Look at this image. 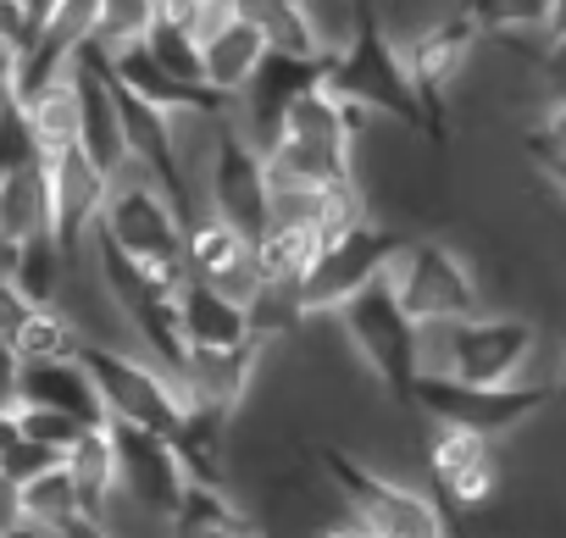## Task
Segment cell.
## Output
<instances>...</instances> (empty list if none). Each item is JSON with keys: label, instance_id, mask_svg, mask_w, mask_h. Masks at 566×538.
Instances as JSON below:
<instances>
[{"label": "cell", "instance_id": "cell-6", "mask_svg": "<svg viewBox=\"0 0 566 538\" xmlns=\"http://www.w3.org/2000/svg\"><path fill=\"white\" fill-rule=\"evenodd\" d=\"M106 416L112 422H134V428H156V433H178V422L189 416V394L184 383L156 367L150 356H128V350H84Z\"/></svg>", "mask_w": 566, "mask_h": 538}, {"label": "cell", "instance_id": "cell-7", "mask_svg": "<svg viewBox=\"0 0 566 538\" xmlns=\"http://www.w3.org/2000/svg\"><path fill=\"white\" fill-rule=\"evenodd\" d=\"M395 244H400V233L384 228L378 217H367V222L350 228L345 239L323 244V255H317V266H312V278H306V289H301L306 323H312V317H334L350 295H361L367 284H378L384 266H389V255H395Z\"/></svg>", "mask_w": 566, "mask_h": 538}, {"label": "cell", "instance_id": "cell-19", "mask_svg": "<svg viewBox=\"0 0 566 538\" xmlns=\"http://www.w3.org/2000/svg\"><path fill=\"white\" fill-rule=\"evenodd\" d=\"M161 23V0H101V18H95V34H90V56L95 62H117L123 51L145 45Z\"/></svg>", "mask_w": 566, "mask_h": 538}, {"label": "cell", "instance_id": "cell-5", "mask_svg": "<svg viewBox=\"0 0 566 538\" xmlns=\"http://www.w3.org/2000/svg\"><path fill=\"white\" fill-rule=\"evenodd\" d=\"M422 466H428V483L450 516H483L505 494V444L467 428V422L428 416Z\"/></svg>", "mask_w": 566, "mask_h": 538}, {"label": "cell", "instance_id": "cell-18", "mask_svg": "<svg viewBox=\"0 0 566 538\" xmlns=\"http://www.w3.org/2000/svg\"><path fill=\"white\" fill-rule=\"evenodd\" d=\"M67 472H73L84 505H90L95 516H106L112 499L123 494V477H117V433H112V422L90 428V433L67 450Z\"/></svg>", "mask_w": 566, "mask_h": 538}, {"label": "cell", "instance_id": "cell-29", "mask_svg": "<svg viewBox=\"0 0 566 538\" xmlns=\"http://www.w3.org/2000/svg\"><path fill=\"white\" fill-rule=\"evenodd\" d=\"M23 372H29V361H23L18 339L0 334V411H18L23 405Z\"/></svg>", "mask_w": 566, "mask_h": 538}, {"label": "cell", "instance_id": "cell-35", "mask_svg": "<svg viewBox=\"0 0 566 538\" xmlns=\"http://www.w3.org/2000/svg\"><path fill=\"white\" fill-rule=\"evenodd\" d=\"M555 400L566 405V345H560V361H555Z\"/></svg>", "mask_w": 566, "mask_h": 538}, {"label": "cell", "instance_id": "cell-31", "mask_svg": "<svg viewBox=\"0 0 566 538\" xmlns=\"http://www.w3.org/2000/svg\"><path fill=\"white\" fill-rule=\"evenodd\" d=\"M538 150H549L555 161H566V101H549L544 117H538Z\"/></svg>", "mask_w": 566, "mask_h": 538}, {"label": "cell", "instance_id": "cell-10", "mask_svg": "<svg viewBox=\"0 0 566 538\" xmlns=\"http://www.w3.org/2000/svg\"><path fill=\"white\" fill-rule=\"evenodd\" d=\"M189 278L222 289L239 306H255L261 300V284H266L261 278V244L244 239L217 211H206V217L189 222Z\"/></svg>", "mask_w": 566, "mask_h": 538}, {"label": "cell", "instance_id": "cell-14", "mask_svg": "<svg viewBox=\"0 0 566 538\" xmlns=\"http://www.w3.org/2000/svg\"><path fill=\"white\" fill-rule=\"evenodd\" d=\"M178 323H184L189 350H233V345L261 339L250 306L228 300L222 289H211V284H200V278H189V284L178 289Z\"/></svg>", "mask_w": 566, "mask_h": 538}, {"label": "cell", "instance_id": "cell-27", "mask_svg": "<svg viewBox=\"0 0 566 538\" xmlns=\"http://www.w3.org/2000/svg\"><path fill=\"white\" fill-rule=\"evenodd\" d=\"M34 161H45L40 134H34V123H29V106L12 101L7 112H0V178L23 172V167H34Z\"/></svg>", "mask_w": 566, "mask_h": 538}, {"label": "cell", "instance_id": "cell-21", "mask_svg": "<svg viewBox=\"0 0 566 538\" xmlns=\"http://www.w3.org/2000/svg\"><path fill=\"white\" fill-rule=\"evenodd\" d=\"M7 273L18 278V289H23L34 306H56L62 278H67V244H62L56 233L29 239V244L12 250V266H7Z\"/></svg>", "mask_w": 566, "mask_h": 538}, {"label": "cell", "instance_id": "cell-32", "mask_svg": "<svg viewBox=\"0 0 566 538\" xmlns=\"http://www.w3.org/2000/svg\"><path fill=\"white\" fill-rule=\"evenodd\" d=\"M312 538H378V532H373L356 510H345V505H339L328 521H317V532H312Z\"/></svg>", "mask_w": 566, "mask_h": 538}, {"label": "cell", "instance_id": "cell-28", "mask_svg": "<svg viewBox=\"0 0 566 538\" xmlns=\"http://www.w3.org/2000/svg\"><path fill=\"white\" fill-rule=\"evenodd\" d=\"M51 466H62V455L45 450V444H34V439H23V433L0 450V472H7L12 483H34V477H45Z\"/></svg>", "mask_w": 566, "mask_h": 538}, {"label": "cell", "instance_id": "cell-17", "mask_svg": "<svg viewBox=\"0 0 566 538\" xmlns=\"http://www.w3.org/2000/svg\"><path fill=\"white\" fill-rule=\"evenodd\" d=\"M106 73H112V84H117V89H128V95H139V101L161 106V112H178V106H195V101H217L211 89H195V84L172 78V73L150 56V45L123 51L117 62H106Z\"/></svg>", "mask_w": 566, "mask_h": 538}, {"label": "cell", "instance_id": "cell-33", "mask_svg": "<svg viewBox=\"0 0 566 538\" xmlns=\"http://www.w3.org/2000/svg\"><path fill=\"white\" fill-rule=\"evenodd\" d=\"M7 538H62V532H51V527H40V521H23V527H12Z\"/></svg>", "mask_w": 566, "mask_h": 538}, {"label": "cell", "instance_id": "cell-3", "mask_svg": "<svg viewBox=\"0 0 566 538\" xmlns=\"http://www.w3.org/2000/svg\"><path fill=\"white\" fill-rule=\"evenodd\" d=\"M323 472H328V488L339 494L345 510H356L378 538H461L455 532V516L444 510L439 494L361 461V455H345V450H323Z\"/></svg>", "mask_w": 566, "mask_h": 538}, {"label": "cell", "instance_id": "cell-13", "mask_svg": "<svg viewBox=\"0 0 566 538\" xmlns=\"http://www.w3.org/2000/svg\"><path fill=\"white\" fill-rule=\"evenodd\" d=\"M266 56H272V45H266V34H261L255 23H244V18L222 23L211 40H200L206 89H211L217 101H233V95H244V89L261 78Z\"/></svg>", "mask_w": 566, "mask_h": 538}, {"label": "cell", "instance_id": "cell-25", "mask_svg": "<svg viewBox=\"0 0 566 538\" xmlns=\"http://www.w3.org/2000/svg\"><path fill=\"white\" fill-rule=\"evenodd\" d=\"M150 45V56L172 73V78H184V84H195V89H206V67H200V40L184 29V23H156V34L145 40Z\"/></svg>", "mask_w": 566, "mask_h": 538}, {"label": "cell", "instance_id": "cell-30", "mask_svg": "<svg viewBox=\"0 0 566 538\" xmlns=\"http://www.w3.org/2000/svg\"><path fill=\"white\" fill-rule=\"evenodd\" d=\"M34 317V300L18 289V278L12 273H0V334L7 339H18V328Z\"/></svg>", "mask_w": 566, "mask_h": 538}, {"label": "cell", "instance_id": "cell-4", "mask_svg": "<svg viewBox=\"0 0 566 538\" xmlns=\"http://www.w3.org/2000/svg\"><path fill=\"white\" fill-rule=\"evenodd\" d=\"M384 284L400 295V306L417 323L483 312V273L450 239H433V233H400V244L384 266Z\"/></svg>", "mask_w": 566, "mask_h": 538}, {"label": "cell", "instance_id": "cell-15", "mask_svg": "<svg viewBox=\"0 0 566 538\" xmlns=\"http://www.w3.org/2000/svg\"><path fill=\"white\" fill-rule=\"evenodd\" d=\"M45 233H56V183H51V161H34L0 178V239L18 250Z\"/></svg>", "mask_w": 566, "mask_h": 538}, {"label": "cell", "instance_id": "cell-8", "mask_svg": "<svg viewBox=\"0 0 566 538\" xmlns=\"http://www.w3.org/2000/svg\"><path fill=\"white\" fill-rule=\"evenodd\" d=\"M117 433V477H123V494L134 510L145 516H161L172 521L184 494H189V472L178 461V444L172 433H156V428H134V422H112Z\"/></svg>", "mask_w": 566, "mask_h": 538}, {"label": "cell", "instance_id": "cell-22", "mask_svg": "<svg viewBox=\"0 0 566 538\" xmlns=\"http://www.w3.org/2000/svg\"><path fill=\"white\" fill-rule=\"evenodd\" d=\"M555 12L560 0H467V18L483 29V34H533L538 45H549V29H555Z\"/></svg>", "mask_w": 566, "mask_h": 538}, {"label": "cell", "instance_id": "cell-1", "mask_svg": "<svg viewBox=\"0 0 566 538\" xmlns=\"http://www.w3.org/2000/svg\"><path fill=\"white\" fill-rule=\"evenodd\" d=\"M555 361L544 350V328L516 312L417 323V383H467V389L549 383L555 389Z\"/></svg>", "mask_w": 566, "mask_h": 538}, {"label": "cell", "instance_id": "cell-20", "mask_svg": "<svg viewBox=\"0 0 566 538\" xmlns=\"http://www.w3.org/2000/svg\"><path fill=\"white\" fill-rule=\"evenodd\" d=\"M233 7H239L244 23H255V29L266 34V45H272L277 56L328 62V56L317 51V34H312V23H306V7H301V0H233Z\"/></svg>", "mask_w": 566, "mask_h": 538}, {"label": "cell", "instance_id": "cell-34", "mask_svg": "<svg viewBox=\"0 0 566 538\" xmlns=\"http://www.w3.org/2000/svg\"><path fill=\"white\" fill-rule=\"evenodd\" d=\"M18 439V411H0V450Z\"/></svg>", "mask_w": 566, "mask_h": 538}, {"label": "cell", "instance_id": "cell-11", "mask_svg": "<svg viewBox=\"0 0 566 538\" xmlns=\"http://www.w3.org/2000/svg\"><path fill=\"white\" fill-rule=\"evenodd\" d=\"M211 211L222 222H233L244 239H266L272 233V189H266V167L261 150L228 123L222 156H217V178H211Z\"/></svg>", "mask_w": 566, "mask_h": 538}, {"label": "cell", "instance_id": "cell-12", "mask_svg": "<svg viewBox=\"0 0 566 538\" xmlns=\"http://www.w3.org/2000/svg\"><path fill=\"white\" fill-rule=\"evenodd\" d=\"M266 345L272 339H250V345H233V350H189V361H184V394H189V405L239 416V405L250 400V389L261 378Z\"/></svg>", "mask_w": 566, "mask_h": 538}, {"label": "cell", "instance_id": "cell-24", "mask_svg": "<svg viewBox=\"0 0 566 538\" xmlns=\"http://www.w3.org/2000/svg\"><path fill=\"white\" fill-rule=\"evenodd\" d=\"M18 350L23 361H73L84 356V339L56 306H34V317L18 328Z\"/></svg>", "mask_w": 566, "mask_h": 538}, {"label": "cell", "instance_id": "cell-9", "mask_svg": "<svg viewBox=\"0 0 566 538\" xmlns=\"http://www.w3.org/2000/svg\"><path fill=\"white\" fill-rule=\"evenodd\" d=\"M555 400L549 383H516V389H467V383H417V405L428 416H450L467 422L500 444H511L527 422H538V411Z\"/></svg>", "mask_w": 566, "mask_h": 538}, {"label": "cell", "instance_id": "cell-26", "mask_svg": "<svg viewBox=\"0 0 566 538\" xmlns=\"http://www.w3.org/2000/svg\"><path fill=\"white\" fill-rule=\"evenodd\" d=\"M18 433L23 439H34V444H45V450H56L62 461H67V450L90 433V422H78V416H67V411H56V405H18Z\"/></svg>", "mask_w": 566, "mask_h": 538}, {"label": "cell", "instance_id": "cell-23", "mask_svg": "<svg viewBox=\"0 0 566 538\" xmlns=\"http://www.w3.org/2000/svg\"><path fill=\"white\" fill-rule=\"evenodd\" d=\"M90 505H84V494H78V483H73V472H67V461L62 466H51L45 477H34V483H23V516L29 521H40V527H51V532H62L67 521H78Z\"/></svg>", "mask_w": 566, "mask_h": 538}, {"label": "cell", "instance_id": "cell-16", "mask_svg": "<svg viewBox=\"0 0 566 538\" xmlns=\"http://www.w3.org/2000/svg\"><path fill=\"white\" fill-rule=\"evenodd\" d=\"M23 400L29 405H56V411H67V416L90 422V428L112 422L106 416V400H101V383H95V372H90L84 356H73V361H29Z\"/></svg>", "mask_w": 566, "mask_h": 538}, {"label": "cell", "instance_id": "cell-2", "mask_svg": "<svg viewBox=\"0 0 566 538\" xmlns=\"http://www.w3.org/2000/svg\"><path fill=\"white\" fill-rule=\"evenodd\" d=\"M334 328L350 350V361L395 400V405H417V317L400 306V295L378 278L361 295H350L334 312Z\"/></svg>", "mask_w": 566, "mask_h": 538}, {"label": "cell", "instance_id": "cell-37", "mask_svg": "<svg viewBox=\"0 0 566 538\" xmlns=\"http://www.w3.org/2000/svg\"><path fill=\"white\" fill-rule=\"evenodd\" d=\"M455 532H461V521H455ZM461 538H467V532H461Z\"/></svg>", "mask_w": 566, "mask_h": 538}, {"label": "cell", "instance_id": "cell-36", "mask_svg": "<svg viewBox=\"0 0 566 538\" xmlns=\"http://www.w3.org/2000/svg\"><path fill=\"white\" fill-rule=\"evenodd\" d=\"M0 56H18V51H7V45H0Z\"/></svg>", "mask_w": 566, "mask_h": 538}]
</instances>
